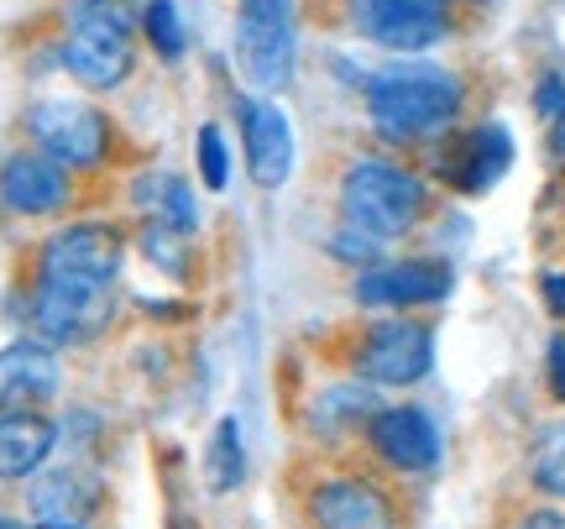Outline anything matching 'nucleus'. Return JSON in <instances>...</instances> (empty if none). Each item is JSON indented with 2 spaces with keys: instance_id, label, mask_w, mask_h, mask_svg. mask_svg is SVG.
<instances>
[{
  "instance_id": "2f4dec72",
  "label": "nucleus",
  "mask_w": 565,
  "mask_h": 529,
  "mask_svg": "<svg viewBox=\"0 0 565 529\" xmlns=\"http://www.w3.org/2000/svg\"><path fill=\"white\" fill-rule=\"evenodd\" d=\"M26 529H89V525H26Z\"/></svg>"
},
{
  "instance_id": "72a5a7b5",
  "label": "nucleus",
  "mask_w": 565,
  "mask_h": 529,
  "mask_svg": "<svg viewBox=\"0 0 565 529\" xmlns=\"http://www.w3.org/2000/svg\"><path fill=\"white\" fill-rule=\"evenodd\" d=\"M450 6H461V0H450Z\"/></svg>"
},
{
  "instance_id": "c85d7f7f",
  "label": "nucleus",
  "mask_w": 565,
  "mask_h": 529,
  "mask_svg": "<svg viewBox=\"0 0 565 529\" xmlns=\"http://www.w3.org/2000/svg\"><path fill=\"white\" fill-rule=\"evenodd\" d=\"M540 299H545V309L565 326V267H555V273H540Z\"/></svg>"
},
{
  "instance_id": "a211bd4d",
  "label": "nucleus",
  "mask_w": 565,
  "mask_h": 529,
  "mask_svg": "<svg viewBox=\"0 0 565 529\" xmlns=\"http://www.w3.org/2000/svg\"><path fill=\"white\" fill-rule=\"evenodd\" d=\"M63 425L47 409H11L0 414V483H32L58 456Z\"/></svg>"
},
{
  "instance_id": "4be33fe9",
  "label": "nucleus",
  "mask_w": 565,
  "mask_h": 529,
  "mask_svg": "<svg viewBox=\"0 0 565 529\" xmlns=\"http://www.w3.org/2000/svg\"><path fill=\"white\" fill-rule=\"evenodd\" d=\"M137 32L162 63H179L183 53H189V32H183V17H179L173 0H147V6H141Z\"/></svg>"
},
{
  "instance_id": "dca6fc26",
  "label": "nucleus",
  "mask_w": 565,
  "mask_h": 529,
  "mask_svg": "<svg viewBox=\"0 0 565 529\" xmlns=\"http://www.w3.org/2000/svg\"><path fill=\"white\" fill-rule=\"evenodd\" d=\"M21 509L32 525H89L105 509V477L89 462H63L21 483Z\"/></svg>"
},
{
  "instance_id": "4468645a",
  "label": "nucleus",
  "mask_w": 565,
  "mask_h": 529,
  "mask_svg": "<svg viewBox=\"0 0 565 529\" xmlns=\"http://www.w3.org/2000/svg\"><path fill=\"white\" fill-rule=\"evenodd\" d=\"M366 451L372 462L398 477H424V472L440 467L445 456V435L435 425V414L419 404H383L366 425Z\"/></svg>"
},
{
  "instance_id": "20e7f679",
  "label": "nucleus",
  "mask_w": 565,
  "mask_h": 529,
  "mask_svg": "<svg viewBox=\"0 0 565 529\" xmlns=\"http://www.w3.org/2000/svg\"><path fill=\"white\" fill-rule=\"evenodd\" d=\"M121 315V288L116 284H58V278H32L21 288V330L53 351L95 347L116 330Z\"/></svg>"
},
{
  "instance_id": "b1692460",
  "label": "nucleus",
  "mask_w": 565,
  "mask_h": 529,
  "mask_svg": "<svg viewBox=\"0 0 565 529\" xmlns=\"http://www.w3.org/2000/svg\"><path fill=\"white\" fill-rule=\"evenodd\" d=\"M131 246H137L147 263L158 267V273H168V278H189V263H194V246H189V236H179V231H168V225L158 221H141V231L131 236Z\"/></svg>"
},
{
  "instance_id": "f03ea898",
  "label": "nucleus",
  "mask_w": 565,
  "mask_h": 529,
  "mask_svg": "<svg viewBox=\"0 0 565 529\" xmlns=\"http://www.w3.org/2000/svg\"><path fill=\"white\" fill-rule=\"evenodd\" d=\"M141 32L126 0H68L58 32V68L84 95H116L137 74Z\"/></svg>"
},
{
  "instance_id": "bb28decb",
  "label": "nucleus",
  "mask_w": 565,
  "mask_h": 529,
  "mask_svg": "<svg viewBox=\"0 0 565 529\" xmlns=\"http://www.w3.org/2000/svg\"><path fill=\"white\" fill-rule=\"evenodd\" d=\"M534 116H540L545 126H555L565 116V74H555V68H550V74H540V80H534Z\"/></svg>"
},
{
  "instance_id": "7c9ffc66",
  "label": "nucleus",
  "mask_w": 565,
  "mask_h": 529,
  "mask_svg": "<svg viewBox=\"0 0 565 529\" xmlns=\"http://www.w3.org/2000/svg\"><path fill=\"white\" fill-rule=\"evenodd\" d=\"M550 152H555V163L565 168V116L555 126H550Z\"/></svg>"
},
{
  "instance_id": "423d86ee",
  "label": "nucleus",
  "mask_w": 565,
  "mask_h": 529,
  "mask_svg": "<svg viewBox=\"0 0 565 529\" xmlns=\"http://www.w3.org/2000/svg\"><path fill=\"white\" fill-rule=\"evenodd\" d=\"M299 68V11L294 0H236V74L252 95H278Z\"/></svg>"
},
{
  "instance_id": "ddd939ff",
  "label": "nucleus",
  "mask_w": 565,
  "mask_h": 529,
  "mask_svg": "<svg viewBox=\"0 0 565 529\" xmlns=\"http://www.w3.org/2000/svg\"><path fill=\"white\" fill-rule=\"evenodd\" d=\"M79 194V179L38 147H11L0 158V210L17 221H58Z\"/></svg>"
},
{
  "instance_id": "39448f33",
  "label": "nucleus",
  "mask_w": 565,
  "mask_h": 529,
  "mask_svg": "<svg viewBox=\"0 0 565 529\" xmlns=\"http://www.w3.org/2000/svg\"><path fill=\"white\" fill-rule=\"evenodd\" d=\"M21 131H26V147L47 152L74 179L105 173L116 158V121L79 95H38L21 110Z\"/></svg>"
},
{
  "instance_id": "1a4fd4ad",
  "label": "nucleus",
  "mask_w": 565,
  "mask_h": 529,
  "mask_svg": "<svg viewBox=\"0 0 565 529\" xmlns=\"http://www.w3.org/2000/svg\"><path fill=\"white\" fill-rule=\"evenodd\" d=\"M309 529H398V504L372 472H315L299 493Z\"/></svg>"
},
{
  "instance_id": "f257e3e1",
  "label": "nucleus",
  "mask_w": 565,
  "mask_h": 529,
  "mask_svg": "<svg viewBox=\"0 0 565 529\" xmlns=\"http://www.w3.org/2000/svg\"><path fill=\"white\" fill-rule=\"evenodd\" d=\"M366 121L393 147L445 142L466 110V80L435 63H393L362 80Z\"/></svg>"
},
{
  "instance_id": "f3484780",
  "label": "nucleus",
  "mask_w": 565,
  "mask_h": 529,
  "mask_svg": "<svg viewBox=\"0 0 565 529\" xmlns=\"http://www.w3.org/2000/svg\"><path fill=\"white\" fill-rule=\"evenodd\" d=\"M63 388V351L17 336L0 347V414L11 409H47Z\"/></svg>"
},
{
  "instance_id": "9d476101",
  "label": "nucleus",
  "mask_w": 565,
  "mask_h": 529,
  "mask_svg": "<svg viewBox=\"0 0 565 529\" xmlns=\"http://www.w3.org/2000/svg\"><path fill=\"white\" fill-rule=\"evenodd\" d=\"M345 21L372 47L414 59L456 32V6L450 0H345Z\"/></svg>"
},
{
  "instance_id": "9b49d317",
  "label": "nucleus",
  "mask_w": 565,
  "mask_h": 529,
  "mask_svg": "<svg viewBox=\"0 0 565 529\" xmlns=\"http://www.w3.org/2000/svg\"><path fill=\"white\" fill-rule=\"evenodd\" d=\"M513 168V131L503 121H477V126H456L435 152V179L456 194H487L498 189Z\"/></svg>"
},
{
  "instance_id": "c756f323",
  "label": "nucleus",
  "mask_w": 565,
  "mask_h": 529,
  "mask_svg": "<svg viewBox=\"0 0 565 529\" xmlns=\"http://www.w3.org/2000/svg\"><path fill=\"white\" fill-rule=\"evenodd\" d=\"M513 529H565V509L555 504H540V509H524L513 519Z\"/></svg>"
},
{
  "instance_id": "5701e85b",
  "label": "nucleus",
  "mask_w": 565,
  "mask_h": 529,
  "mask_svg": "<svg viewBox=\"0 0 565 529\" xmlns=\"http://www.w3.org/2000/svg\"><path fill=\"white\" fill-rule=\"evenodd\" d=\"M529 483L545 498H565V420H550L529 446Z\"/></svg>"
},
{
  "instance_id": "2eb2a0df",
  "label": "nucleus",
  "mask_w": 565,
  "mask_h": 529,
  "mask_svg": "<svg viewBox=\"0 0 565 529\" xmlns=\"http://www.w3.org/2000/svg\"><path fill=\"white\" fill-rule=\"evenodd\" d=\"M236 121H242V152H246V179L263 194L282 189L294 179L299 163V142H294V116L267 95H236Z\"/></svg>"
},
{
  "instance_id": "0eeeda50",
  "label": "nucleus",
  "mask_w": 565,
  "mask_h": 529,
  "mask_svg": "<svg viewBox=\"0 0 565 529\" xmlns=\"http://www.w3.org/2000/svg\"><path fill=\"white\" fill-rule=\"evenodd\" d=\"M126 252H131V231L121 221H63L47 231L38 246L32 278H58V284H121Z\"/></svg>"
},
{
  "instance_id": "7ed1b4c3",
  "label": "nucleus",
  "mask_w": 565,
  "mask_h": 529,
  "mask_svg": "<svg viewBox=\"0 0 565 529\" xmlns=\"http://www.w3.org/2000/svg\"><path fill=\"white\" fill-rule=\"evenodd\" d=\"M341 225H356L372 242H398L408 231H419L424 215H429V179L419 168H404L398 158H383V152H362L341 168Z\"/></svg>"
},
{
  "instance_id": "6ab92c4d",
  "label": "nucleus",
  "mask_w": 565,
  "mask_h": 529,
  "mask_svg": "<svg viewBox=\"0 0 565 529\" xmlns=\"http://www.w3.org/2000/svg\"><path fill=\"white\" fill-rule=\"evenodd\" d=\"M377 409H383L377 388H366L362 378H335V383L315 388V399L303 404V430L330 446V441H345V435H356V430L366 435Z\"/></svg>"
},
{
  "instance_id": "f8f14e48",
  "label": "nucleus",
  "mask_w": 565,
  "mask_h": 529,
  "mask_svg": "<svg viewBox=\"0 0 565 529\" xmlns=\"http://www.w3.org/2000/svg\"><path fill=\"white\" fill-rule=\"evenodd\" d=\"M456 288V267L445 257H393V263H377L356 273L351 284V299L362 309H393V315H408V309H429L450 299Z\"/></svg>"
},
{
  "instance_id": "a878e982",
  "label": "nucleus",
  "mask_w": 565,
  "mask_h": 529,
  "mask_svg": "<svg viewBox=\"0 0 565 529\" xmlns=\"http://www.w3.org/2000/svg\"><path fill=\"white\" fill-rule=\"evenodd\" d=\"M324 252L335 257V263L356 267V273H366V267L383 263V242H372L366 231H356V225H335L330 236H324Z\"/></svg>"
},
{
  "instance_id": "aec40b11",
  "label": "nucleus",
  "mask_w": 565,
  "mask_h": 529,
  "mask_svg": "<svg viewBox=\"0 0 565 529\" xmlns=\"http://www.w3.org/2000/svg\"><path fill=\"white\" fill-rule=\"evenodd\" d=\"M131 204H137L147 221L168 225V231H179V236H194V231H200V194H194V183L183 179V173H162V168L137 173Z\"/></svg>"
},
{
  "instance_id": "473e14b6",
  "label": "nucleus",
  "mask_w": 565,
  "mask_h": 529,
  "mask_svg": "<svg viewBox=\"0 0 565 529\" xmlns=\"http://www.w3.org/2000/svg\"><path fill=\"white\" fill-rule=\"evenodd\" d=\"M0 529H26V525H17V519H0Z\"/></svg>"
},
{
  "instance_id": "412c9836",
  "label": "nucleus",
  "mask_w": 565,
  "mask_h": 529,
  "mask_svg": "<svg viewBox=\"0 0 565 529\" xmlns=\"http://www.w3.org/2000/svg\"><path fill=\"white\" fill-rule=\"evenodd\" d=\"M200 477L210 498H225L246 483V441H242V420L236 414H221L210 441L200 451Z\"/></svg>"
},
{
  "instance_id": "6e6552de",
  "label": "nucleus",
  "mask_w": 565,
  "mask_h": 529,
  "mask_svg": "<svg viewBox=\"0 0 565 529\" xmlns=\"http://www.w3.org/2000/svg\"><path fill=\"white\" fill-rule=\"evenodd\" d=\"M345 372L366 388H414L435 372V330L414 315H387L351 341Z\"/></svg>"
},
{
  "instance_id": "cd10ccee",
  "label": "nucleus",
  "mask_w": 565,
  "mask_h": 529,
  "mask_svg": "<svg viewBox=\"0 0 565 529\" xmlns=\"http://www.w3.org/2000/svg\"><path fill=\"white\" fill-rule=\"evenodd\" d=\"M545 383L555 393V404H565V336H550L545 347Z\"/></svg>"
},
{
  "instance_id": "393cba45",
  "label": "nucleus",
  "mask_w": 565,
  "mask_h": 529,
  "mask_svg": "<svg viewBox=\"0 0 565 529\" xmlns=\"http://www.w3.org/2000/svg\"><path fill=\"white\" fill-rule=\"evenodd\" d=\"M194 163H200L204 189L221 194L225 183H231V147H225V131L215 121H204L200 131H194Z\"/></svg>"
}]
</instances>
